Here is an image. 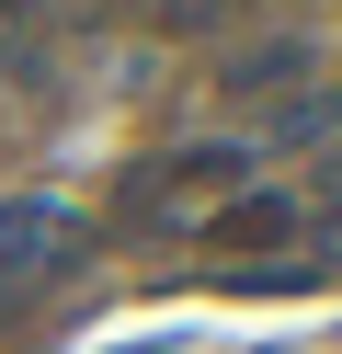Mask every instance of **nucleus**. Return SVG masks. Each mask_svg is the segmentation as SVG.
Masks as SVG:
<instances>
[{"label":"nucleus","mask_w":342,"mask_h":354,"mask_svg":"<svg viewBox=\"0 0 342 354\" xmlns=\"http://www.w3.org/2000/svg\"><path fill=\"white\" fill-rule=\"evenodd\" d=\"M228 0H160V24H217Z\"/></svg>","instance_id":"obj_4"},{"label":"nucleus","mask_w":342,"mask_h":354,"mask_svg":"<svg viewBox=\"0 0 342 354\" xmlns=\"http://www.w3.org/2000/svg\"><path fill=\"white\" fill-rule=\"evenodd\" d=\"M68 252H80V229H68L57 206H35V194H12V206H0V274H12V286H46Z\"/></svg>","instance_id":"obj_1"},{"label":"nucleus","mask_w":342,"mask_h":354,"mask_svg":"<svg viewBox=\"0 0 342 354\" xmlns=\"http://www.w3.org/2000/svg\"><path fill=\"white\" fill-rule=\"evenodd\" d=\"M319 194H331V206H342V160H331V183H319Z\"/></svg>","instance_id":"obj_5"},{"label":"nucleus","mask_w":342,"mask_h":354,"mask_svg":"<svg viewBox=\"0 0 342 354\" xmlns=\"http://www.w3.org/2000/svg\"><path fill=\"white\" fill-rule=\"evenodd\" d=\"M296 80H308V46H296V35H274V46H240V57H228V80H217V92L263 103V92H296Z\"/></svg>","instance_id":"obj_3"},{"label":"nucleus","mask_w":342,"mask_h":354,"mask_svg":"<svg viewBox=\"0 0 342 354\" xmlns=\"http://www.w3.org/2000/svg\"><path fill=\"white\" fill-rule=\"evenodd\" d=\"M205 240H217V252H285L296 206H285V194H228V206L205 217Z\"/></svg>","instance_id":"obj_2"}]
</instances>
